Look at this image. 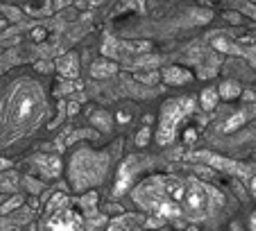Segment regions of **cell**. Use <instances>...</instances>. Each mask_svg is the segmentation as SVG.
Returning a JSON list of instances; mask_svg holds the SVG:
<instances>
[{
	"label": "cell",
	"mask_w": 256,
	"mask_h": 231,
	"mask_svg": "<svg viewBox=\"0 0 256 231\" xmlns=\"http://www.w3.org/2000/svg\"><path fill=\"white\" fill-rule=\"evenodd\" d=\"M186 134H188V136H186V140H188V143H193V140H195V132L190 130V132H186Z\"/></svg>",
	"instance_id": "5bb4252c"
},
{
	"label": "cell",
	"mask_w": 256,
	"mask_h": 231,
	"mask_svg": "<svg viewBox=\"0 0 256 231\" xmlns=\"http://www.w3.org/2000/svg\"><path fill=\"white\" fill-rule=\"evenodd\" d=\"M36 164H39L41 172H44L46 177H57V174L62 172V161H59L57 156H39Z\"/></svg>",
	"instance_id": "ba28073f"
},
{
	"label": "cell",
	"mask_w": 256,
	"mask_h": 231,
	"mask_svg": "<svg viewBox=\"0 0 256 231\" xmlns=\"http://www.w3.org/2000/svg\"><path fill=\"white\" fill-rule=\"evenodd\" d=\"M134 166H136L134 159H130V161H125V164H122L120 174H118V182H116V195H122V192L127 190V184H130L132 174H134Z\"/></svg>",
	"instance_id": "52a82bcc"
},
{
	"label": "cell",
	"mask_w": 256,
	"mask_h": 231,
	"mask_svg": "<svg viewBox=\"0 0 256 231\" xmlns=\"http://www.w3.org/2000/svg\"><path fill=\"white\" fill-rule=\"evenodd\" d=\"M46 116L44 88L32 80H20L0 106V145H10L32 134Z\"/></svg>",
	"instance_id": "7a4b0ae2"
},
{
	"label": "cell",
	"mask_w": 256,
	"mask_h": 231,
	"mask_svg": "<svg viewBox=\"0 0 256 231\" xmlns=\"http://www.w3.org/2000/svg\"><path fill=\"white\" fill-rule=\"evenodd\" d=\"M216 104H218V91L216 88H206L202 93V106L204 109H213Z\"/></svg>",
	"instance_id": "30bf717a"
},
{
	"label": "cell",
	"mask_w": 256,
	"mask_h": 231,
	"mask_svg": "<svg viewBox=\"0 0 256 231\" xmlns=\"http://www.w3.org/2000/svg\"><path fill=\"white\" fill-rule=\"evenodd\" d=\"M252 192H254V198H256V177L252 179Z\"/></svg>",
	"instance_id": "9a60e30c"
},
{
	"label": "cell",
	"mask_w": 256,
	"mask_h": 231,
	"mask_svg": "<svg viewBox=\"0 0 256 231\" xmlns=\"http://www.w3.org/2000/svg\"><path fill=\"white\" fill-rule=\"evenodd\" d=\"M184 231H200L198 226H188V229H184Z\"/></svg>",
	"instance_id": "2e32d148"
},
{
	"label": "cell",
	"mask_w": 256,
	"mask_h": 231,
	"mask_svg": "<svg viewBox=\"0 0 256 231\" xmlns=\"http://www.w3.org/2000/svg\"><path fill=\"white\" fill-rule=\"evenodd\" d=\"M59 70L68 77H75L78 75V59H72V57L62 59V62H59Z\"/></svg>",
	"instance_id": "9c48e42d"
},
{
	"label": "cell",
	"mask_w": 256,
	"mask_h": 231,
	"mask_svg": "<svg viewBox=\"0 0 256 231\" xmlns=\"http://www.w3.org/2000/svg\"><path fill=\"white\" fill-rule=\"evenodd\" d=\"M164 77H166V82H168V84H174V86H182V84H188L190 80H193V75H190L188 70H184V68H177V66H172V68H166Z\"/></svg>",
	"instance_id": "8992f818"
},
{
	"label": "cell",
	"mask_w": 256,
	"mask_h": 231,
	"mask_svg": "<svg viewBox=\"0 0 256 231\" xmlns=\"http://www.w3.org/2000/svg\"><path fill=\"white\" fill-rule=\"evenodd\" d=\"M84 218L72 208L66 195H54L48 204L46 218L41 222V231H84Z\"/></svg>",
	"instance_id": "3957f363"
},
{
	"label": "cell",
	"mask_w": 256,
	"mask_h": 231,
	"mask_svg": "<svg viewBox=\"0 0 256 231\" xmlns=\"http://www.w3.org/2000/svg\"><path fill=\"white\" fill-rule=\"evenodd\" d=\"M112 72H116V66L114 64H98V66H93V75L96 77H104V75H112Z\"/></svg>",
	"instance_id": "7c38bea8"
},
{
	"label": "cell",
	"mask_w": 256,
	"mask_h": 231,
	"mask_svg": "<svg viewBox=\"0 0 256 231\" xmlns=\"http://www.w3.org/2000/svg\"><path fill=\"white\" fill-rule=\"evenodd\" d=\"M195 111V100L193 98H179V100H168L161 106V118H159V134L156 140L159 145H168L177 136L179 125Z\"/></svg>",
	"instance_id": "277c9868"
},
{
	"label": "cell",
	"mask_w": 256,
	"mask_h": 231,
	"mask_svg": "<svg viewBox=\"0 0 256 231\" xmlns=\"http://www.w3.org/2000/svg\"><path fill=\"white\" fill-rule=\"evenodd\" d=\"M148 140H150V130H140V134H138V138H136V143H138L140 148H143V145L148 143Z\"/></svg>",
	"instance_id": "4fadbf2b"
},
{
	"label": "cell",
	"mask_w": 256,
	"mask_h": 231,
	"mask_svg": "<svg viewBox=\"0 0 256 231\" xmlns=\"http://www.w3.org/2000/svg\"><path fill=\"white\" fill-rule=\"evenodd\" d=\"M150 226V222L145 218H138V216H120L116 220H112L109 229L106 231H145Z\"/></svg>",
	"instance_id": "5b68a950"
},
{
	"label": "cell",
	"mask_w": 256,
	"mask_h": 231,
	"mask_svg": "<svg viewBox=\"0 0 256 231\" xmlns=\"http://www.w3.org/2000/svg\"><path fill=\"white\" fill-rule=\"evenodd\" d=\"M238 93H240V86H238V84L227 82V84H222V86H220V96H222V98H227V100H232V98H236Z\"/></svg>",
	"instance_id": "8fae6325"
},
{
	"label": "cell",
	"mask_w": 256,
	"mask_h": 231,
	"mask_svg": "<svg viewBox=\"0 0 256 231\" xmlns=\"http://www.w3.org/2000/svg\"><path fill=\"white\" fill-rule=\"evenodd\" d=\"M134 202L159 220L198 224L222 208V192L188 174H152L132 192Z\"/></svg>",
	"instance_id": "6da1fadb"
}]
</instances>
